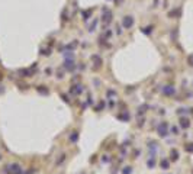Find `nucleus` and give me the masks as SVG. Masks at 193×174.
Masks as SVG:
<instances>
[{"instance_id": "f257e3e1", "label": "nucleus", "mask_w": 193, "mask_h": 174, "mask_svg": "<svg viewBox=\"0 0 193 174\" xmlns=\"http://www.w3.org/2000/svg\"><path fill=\"white\" fill-rule=\"evenodd\" d=\"M182 126H184V128H187V126H189L187 119H182Z\"/></svg>"}, {"instance_id": "f03ea898", "label": "nucleus", "mask_w": 193, "mask_h": 174, "mask_svg": "<svg viewBox=\"0 0 193 174\" xmlns=\"http://www.w3.org/2000/svg\"><path fill=\"white\" fill-rule=\"evenodd\" d=\"M171 155H173V160H177V157H179V154H177L176 151H173V152H171Z\"/></svg>"}, {"instance_id": "7ed1b4c3", "label": "nucleus", "mask_w": 193, "mask_h": 174, "mask_svg": "<svg viewBox=\"0 0 193 174\" xmlns=\"http://www.w3.org/2000/svg\"><path fill=\"white\" fill-rule=\"evenodd\" d=\"M189 62H190V65H193V55L189 57Z\"/></svg>"}]
</instances>
